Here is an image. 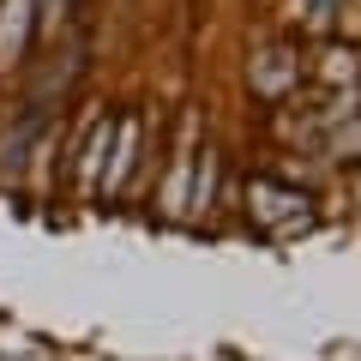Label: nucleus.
Returning a JSON list of instances; mask_svg holds the SVG:
<instances>
[{
  "instance_id": "1",
  "label": "nucleus",
  "mask_w": 361,
  "mask_h": 361,
  "mask_svg": "<svg viewBox=\"0 0 361 361\" xmlns=\"http://www.w3.org/2000/svg\"><path fill=\"white\" fill-rule=\"evenodd\" d=\"M253 90L259 97H289L295 90V49H259V61H253Z\"/></svg>"
},
{
  "instance_id": "2",
  "label": "nucleus",
  "mask_w": 361,
  "mask_h": 361,
  "mask_svg": "<svg viewBox=\"0 0 361 361\" xmlns=\"http://www.w3.org/2000/svg\"><path fill=\"white\" fill-rule=\"evenodd\" d=\"M319 73H325V85H355L361 54H355V49H343V42H331V49L319 54Z\"/></svg>"
},
{
  "instance_id": "3",
  "label": "nucleus",
  "mask_w": 361,
  "mask_h": 361,
  "mask_svg": "<svg viewBox=\"0 0 361 361\" xmlns=\"http://www.w3.org/2000/svg\"><path fill=\"white\" fill-rule=\"evenodd\" d=\"M61 13H66V0H42V25H49V37H54V25H61Z\"/></svg>"
}]
</instances>
